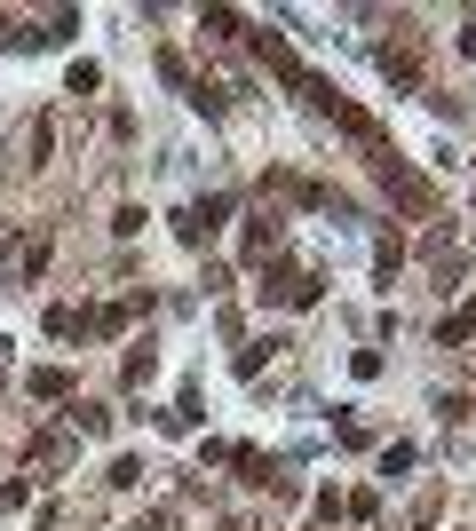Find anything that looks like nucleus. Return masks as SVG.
<instances>
[{"instance_id": "f257e3e1", "label": "nucleus", "mask_w": 476, "mask_h": 531, "mask_svg": "<svg viewBox=\"0 0 476 531\" xmlns=\"http://www.w3.org/2000/svg\"><path fill=\"white\" fill-rule=\"evenodd\" d=\"M223 222H231V191L175 207V238H183V246H215V230H223Z\"/></svg>"}, {"instance_id": "f03ea898", "label": "nucleus", "mask_w": 476, "mask_h": 531, "mask_svg": "<svg viewBox=\"0 0 476 531\" xmlns=\"http://www.w3.org/2000/svg\"><path fill=\"white\" fill-rule=\"evenodd\" d=\"M373 175H381V191H389L397 207H413V214H437V191H429V183H421V175H413V167H405L397 151H389V159H373Z\"/></svg>"}, {"instance_id": "7ed1b4c3", "label": "nucleus", "mask_w": 476, "mask_h": 531, "mask_svg": "<svg viewBox=\"0 0 476 531\" xmlns=\"http://www.w3.org/2000/svg\"><path fill=\"white\" fill-rule=\"evenodd\" d=\"M318 294H326L318 270H278V278H262V302H286V310H310Z\"/></svg>"}, {"instance_id": "20e7f679", "label": "nucleus", "mask_w": 476, "mask_h": 531, "mask_svg": "<svg viewBox=\"0 0 476 531\" xmlns=\"http://www.w3.org/2000/svg\"><path fill=\"white\" fill-rule=\"evenodd\" d=\"M373 64H381V80H389L397 96H421V56H413V48H373Z\"/></svg>"}, {"instance_id": "39448f33", "label": "nucleus", "mask_w": 476, "mask_h": 531, "mask_svg": "<svg viewBox=\"0 0 476 531\" xmlns=\"http://www.w3.org/2000/svg\"><path fill=\"white\" fill-rule=\"evenodd\" d=\"M24 389H32L40 405H72V397H80V381H72V365H32V373H24Z\"/></svg>"}, {"instance_id": "423d86ee", "label": "nucleus", "mask_w": 476, "mask_h": 531, "mask_svg": "<svg viewBox=\"0 0 476 531\" xmlns=\"http://www.w3.org/2000/svg\"><path fill=\"white\" fill-rule=\"evenodd\" d=\"M286 349V333H254V341H238V357H231V373L238 381H262V365Z\"/></svg>"}, {"instance_id": "0eeeda50", "label": "nucleus", "mask_w": 476, "mask_h": 531, "mask_svg": "<svg viewBox=\"0 0 476 531\" xmlns=\"http://www.w3.org/2000/svg\"><path fill=\"white\" fill-rule=\"evenodd\" d=\"M278 238H286V214L262 207L254 222H246V262H262V254H278Z\"/></svg>"}, {"instance_id": "6e6552de", "label": "nucleus", "mask_w": 476, "mask_h": 531, "mask_svg": "<svg viewBox=\"0 0 476 531\" xmlns=\"http://www.w3.org/2000/svg\"><path fill=\"white\" fill-rule=\"evenodd\" d=\"M72 32H80V8H56V16H40V24L24 32V48H64Z\"/></svg>"}, {"instance_id": "1a4fd4ad", "label": "nucleus", "mask_w": 476, "mask_h": 531, "mask_svg": "<svg viewBox=\"0 0 476 531\" xmlns=\"http://www.w3.org/2000/svg\"><path fill=\"white\" fill-rule=\"evenodd\" d=\"M64 428H72V436H104V428H112V405H96V397H72V405H64Z\"/></svg>"}, {"instance_id": "9d476101", "label": "nucleus", "mask_w": 476, "mask_h": 531, "mask_svg": "<svg viewBox=\"0 0 476 531\" xmlns=\"http://www.w3.org/2000/svg\"><path fill=\"white\" fill-rule=\"evenodd\" d=\"M24 159H32V167H48V159H56V111H40V119L24 127Z\"/></svg>"}, {"instance_id": "9b49d317", "label": "nucleus", "mask_w": 476, "mask_h": 531, "mask_svg": "<svg viewBox=\"0 0 476 531\" xmlns=\"http://www.w3.org/2000/svg\"><path fill=\"white\" fill-rule=\"evenodd\" d=\"M469 333H476V294L453 310V318H437V349H469Z\"/></svg>"}, {"instance_id": "f8f14e48", "label": "nucleus", "mask_w": 476, "mask_h": 531, "mask_svg": "<svg viewBox=\"0 0 476 531\" xmlns=\"http://www.w3.org/2000/svg\"><path fill=\"white\" fill-rule=\"evenodd\" d=\"M199 32L207 40H246V16L238 8H199Z\"/></svg>"}, {"instance_id": "ddd939ff", "label": "nucleus", "mask_w": 476, "mask_h": 531, "mask_svg": "<svg viewBox=\"0 0 476 531\" xmlns=\"http://www.w3.org/2000/svg\"><path fill=\"white\" fill-rule=\"evenodd\" d=\"M119 373H127V389H143V381L159 373V349H151V341H135V349L119 357Z\"/></svg>"}, {"instance_id": "4468645a", "label": "nucleus", "mask_w": 476, "mask_h": 531, "mask_svg": "<svg viewBox=\"0 0 476 531\" xmlns=\"http://www.w3.org/2000/svg\"><path fill=\"white\" fill-rule=\"evenodd\" d=\"M48 333H56V341H88V310L56 302V310H48Z\"/></svg>"}, {"instance_id": "2eb2a0df", "label": "nucleus", "mask_w": 476, "mask_h": 531, "mask_svg": "<svg viewBox=\"0 0 476 531\" xmlns=\"http://www.w3.org/2000/svg\"><path fill=\"white\" fill-rule=\"evenodd\" d=\"M413 460H421L413 444H381V484H405V476H413Z\"/></svg>"}, {"instance_id": "dca6fc26", "label": "nucleus", "mask_w": 476, "mask_h": 531, "mask_svg": "<svg viewBox=\"0 0 476 531\" xmlns=\"http://www.w3.org/2000/svg\"><path fill=\"white\" fill-rule=\"evenodd\" d=\"M96 88H104V64H88V56H80V64L64 72V96H96Z\"/></svg>"}, {"instance_id": "f3484780", "label": "nucleus", "mask_w": 476, "mask_h": 531, "mask_svg": "<svg viewBox=\"0 0 476 531\" xmlns=\"http://www.w3.org/2000/svg\"><path fill=\"white\" fill-rule=\"evenodd\" d=\"M397 270H405V246H397V238H381V246H373V278H381V286H397Z\"/></svg>"}, {"instance_id": "a211bd4d", "label": "nucleus", "mask_w": 476, "mask_h": 531, "mask_svg": "<svg viewBox=\"0 0 476 531\" xmlns=\"http://www.w3.org/2000/svg\"><path fill=\"white\" fill-rule=\"evenodd\" d=\"M40 270H48V238H24V254H16V278H24V286H32V278H40Z\"/></svg>"}, {"instance_id": "6ab92c4d", "label": "nucleus", "mask_w": 476, "mask_h": 531, "mask_svg": "<svg viewBox=\"0 0 476 531\" xmlns=\"http://www.w3.org/2000/svg\"><path fill=\"white\" fill-rule=\"evenodd\" d=\"M104 484H112V492H135V484H143V460H135V452H119V460H112V476H104Z\"/></svg>"}, {"instance_id": "aec40b11", "label": "nucleus", "mask_w": 476, "mask_h": 531, "mask_svg": "<svg viewBox=\"0 0 476 531\" xmlns=\"http://www.w3.org/2000/svg\"><path fill=\"white\" fill-rule=\"evenodd\" d=\"M159 80H167V88H183V96H191V64H183V56H175V48H159Z\"/></svg>"}, {"instance_id": "412c9836", "label": "nucleus", "mask_w": 476, "mask_h": 531, "mask_svg": "<svg viewBox=\"0 0 476 531\" xmlns=\"http://www.w3.org/2000/svg\"><path fill=\"white\" fill-rule=\"evenodd\" d=\"M429 262L453 278V262H461V246H453V230H429Z\"/></svg>"}, {"instance_id": "4be33fe9", "label": "nucleus", "mask_w": 476, "mask_h": 531, "mask_svg": "<svg viewBox=\"0 0 476 531\" xmlns=\"http://www.w3.org/2000/svg\"><path fill=\"white\" fill-rule=\"evenodd\" d=\"M24 500H32V484H24V476H16V484H8V476H0V516H16V508H24Z\"/></svg>"}, {"instance_id": "5701e85b", "label": "nucleus", "mask_w": 476, "mask_h": 531, "mask_svg": "<svg viewBox=\"0 0 476 531\" xmlns=\"http://www.w3.org/2000/svg\"><path fill=\"white\" fill-rule=\"evenodd\" d=\"M127 531H175V516H167V508H151V516H135Z\"/></svg>"}, {"instance_id": "b1692460", "label": "nucleus", "mask_w": 476, "mask_h": 531, "mask_svg": "<svg viewBox=\"0 0 476 531\" xmlns=\"http://www.w3.org/2000/svg\"><path fill=\"white\" fill-rule=\"evenodd\" d=\"M0 397H8V373H0Z\"/></svg>"}, {"instance_id": "393cba45", "label": "nucleus", "mask_w": 476, "mask_h": 531, "mask_svg": "<svg viewBox=\"0 0 476 531\" xmlns=\"http://www.w3.org/2000/svg\"><path fill=\"white\" fill-rule=\"evenodd\" d=\"M223 531H246V524H223Z\"/></svg>"}]
</instances>
